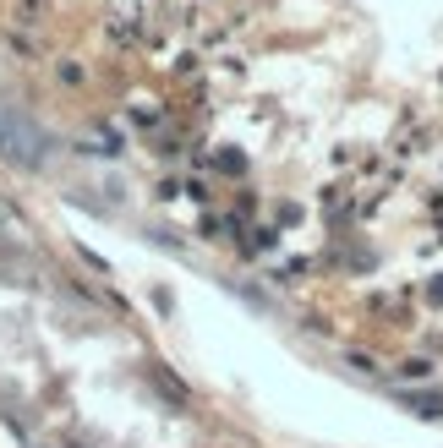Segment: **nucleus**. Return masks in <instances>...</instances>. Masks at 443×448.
<instances>
[{
    "label": "nucleus",
    "mask_w": 443,
    "mask_h": 448,
    "mask_svg": "<svg viewBox=\"0 0 443 448\" xmlns=\"http://www.w3.org/2000/svg\"><path fill=\"white\" fill-rule=\"evenodd\" d=\"M44 131L33 121H28V115H22V110H11V104H0V153H6V159L11 164H28V170H39L44 164Z\"/></svg>",
    "instance_id": "f257e3e1"
}]
</instances>
